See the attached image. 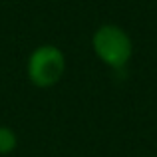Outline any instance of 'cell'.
I'll use <instances>...</instances> for the list:
<instances>
[{
	"label": "cell",
	"instance_id": "1",
	"mask_svg": "<svg viewBox=\"0 0 157 157\" xmlns=\"http://www.w3.org/2000/svg\"><path fill=\"white\" fill-rule=\"evenodd\" d=\"M92 50L107 68L121 70L133 56V40L119 24H101L92 34Z\"/></svg>",
	"mask_w": 157,
	"mask_h": 157
},
{
	"label": "cell",
	"instance_id": "2",
	"mask_svg": "<svg viewBox=\"0 0 157 157\" xmlns=\"http://www.w3.org/2000/svg\"><path fill=\"white\" fill-rule=\"evenodd\" d=\"M66 72V54L54 44H40L30 52L26 62V74L32 86L52 88L60 84Z\"/></svg>",
	"mask_w": 157,
	"mask_h": 157
},
{
	"label": "cell",
	"instance_id": "3",
	"mask_svg": "<svg viewBox=\"0 0 157 157\" xmlns=\"http://www.w3.org/2000/svg\"><path fill=\"white\" fill-rule=\"evenodd\" d=\"M18 147L16 133L6 125H0V155H8Z\"/></svg>",
	"mask_w": 157,
	"mask_h": 157
}]
</instances>
